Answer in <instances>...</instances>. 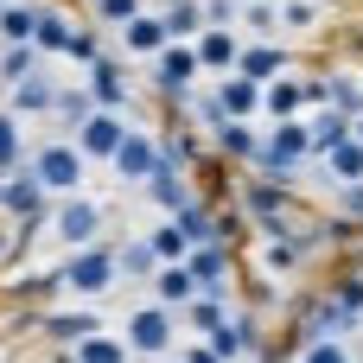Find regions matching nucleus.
<instances>
[{"label":"nucleus","instance_id":"1","mask_svg":"<svg viewBox=\"0 0 363 363\" xmlns=\"http://www.w3.org/2000/svg\"><path fill=\"white\" fill-rule=\"evenodd\" d=\"M26 166H32V179H38L51 198H77V191L89 185V153H83L70 134H51V128H45V140L32 147Z\"/></svg>","mask_w":363,"mask_h":363},{"label":"nucleus","instance_id":"2","mask_svg":"<svg viewBox=\"0 0 363 363\" xmlns=\"http://www.w3.org/2000/svg\"><path fill=\"white\" fill-rule=\"evenodd\" d=\"M198 77H204L198 45H166V51L147 64V96L166 102V108H185V102L198 96Z\"/></svg>","mask_w":363,"mask_h":363},{"label":"nucleus","instance_id":"3","mask_svg":"<svg viewBox=\"0 0 363 363\" xmlns=\"http://www.w3.org/2000/svg\"><path fill=\"white\" fill-rule=\"evenodd\" d=\"M57 268H64V294H70V300H108V294L121 287L115 236H108V242H96V249H70Z\"/></svg>","mask_w":363,"mask_h":363},{"label":"nucleus","instance_id":"4","mask_svg":"<svg viewBox=\"0 0 363 363\" xmlns=\"http://www.w3.org/2000/svg\"><path fill=\"white\" fill-rule=\"evenodd\" d=\"M51 236H57L64 249H96V242H108V204L89 198V191L57 198V204H51Z\"/></svg>","mask_w":363,"mask_h":363},{"label":"nucleus","instance_id":"5","mask_svg":"<svg viewBox=\"0 0 363 363\" xmlns=\"http://www.w3.org/2000/svg\"><path fill=\"white\" fill-rule=\"evenodd\" d=\"M172 332H179V313H172V306H160V300L134 306V313H128V325H121L128 351H134L140 363H166V357H172Z\"/></svg>","mask_w":363,"mask_h":363},{"label":"nucleus","instance_id":"6","mask_svg":"<svg viewBox=\"0 0 363 363\" xmlns=\"http://www.w3.org/2000/svg\"><path fill=\"white\" fill-rule=\"evenodd\" d=\"M313 160V121L306 115H294V121H274L268 128V153H262V166L255 172H268V179H300V166Z\"/></svg>","mask_w":363,"mask_h":363},{"label":"nucleus","instance_id":"7","mask_svg":"<svg viewBox=\"0 0 363 363\" xmlns=\"http://www.w3.org/2000/svg\"><path fill=\"white\" fill-rule=\"evenodd\" d=\"M166 166V147H160V128H128V140H121V153H115V185H128V191H147V179Z\"/></svg>","mask_w":363,"mask_h":363},{"label":"nucleus","instance_id":"8","mask_svg":"<svg viewBox=\"0 0 363 363\" xmlns=\"http://www.w3.org/2000/svg\"><path fill=\"white\" fill-rule=\"evenodd\" d=\"M19 325H26V332H38L45 345H64V351H70V345H83V338H96V332H102V300H96V306H77V313L32 306Z\"/></svg>","mask_w":363,"mask_h":363},{"label":"nucleus","instance_id":"9","mask_svg":"<svg viewBox=\"0 0 363 363\" xmlns=\"http://www.w3.org/2000/svg\"><path fill=\"white\" fill-rule=\"evenodd\" d=\"M83 89L96 96V108L128 115V108H134V77H128V57H121V51H102V57L83 70Z\"/></svg>","mask_w":363,"mask_h":363},{"label":"nucleus","instance_id":"10","mask_svg":"<svg viewBox=\"0 0 363 363\" xmlns=\"http://www.w3.org/2000/svg\"><path fill=\"white\" fill-rule=\"evenodd\" d=\"M128 128H134L128 115H115V108H96V115H89V121H83V128L70 134V140H77V147L89 153V166H115V153H121Z\"/></svg>","mask_w":363,"mask_h":363},{"label":"nucleus","instance_id":"11","mask_svg":"<svg viewBox=\"0 0 363 363\" xmlns=\"http://www.w3.org/2000/svg\"><path fill=\"white\" fill-rule=\"evenodd\" d=\"M211 351L223 363H262L268 357V351H262V319H255L249 306H236V313L223 319V332L211 338Z\"/></svg>","mask_w":363,"mask_h":363},{"label":"nucleus","instance_id":"12","mask_svg":"<svg viewBox=\"0 0 363 363\" xmlns=\"http://www.w3.org/2000/svg\"><path fill=\"white\" fill-rule=\"evenodd\" d=\"M57 96H64V83H57V77H51V64H45L38 77H26V83H13L0 108H13L19 121H45V128H51V108H57Z\"/></svg>","mask_w":363,"mask_h":363},{"label":"nucleus","instance_id":"13","mask_svg":"<svg viewBox=\"0 0 363 363\" xmlns=\"http://www.w3.org/2000/svg\"><path fill=\"white\" fill-rule=\"evenodd\" d=\"M57 198L32 179V166H19V172H6V185H0V217L6 223H32V217H45Z\"/></svg>","mask_w":363,"mask_h":363},{"label":"nucleus","instance_id":"14","mask_svg":"<svg viewBox=\"0 0 363 363\" xmlns=\"http://www.w3.org/2000/svg\"><path fill=\"white\" fill-rule=\"evenodd\" d=\"M166 45H172V32H166V19H160L153 6H147V13H134V19L115 32V51H121V57H147V64H153Z\"/></svg>","mask_w":363,"mask_h":363},{"label":"nucleus","instance_id":"15","mask_svg":"<svg viewBox=\"0 0 363 363\" xmlns=\"http://www.w3.org/2000/svg\"><path fill=\"white\" fill-rule=\"evenodd\" d=\"M211 147L223 153V160H236V166H262V153H268V134L255 128V121H223L217 134H211Z\"/></svg>","mask_w":363,"mask_h":363},{"label":"nucleus","instance_id":"16","mask_svg":"<svg viewBox=\"0 0 363 363\" xmlns=\"http://www.w3.org/2000/svg\"><path fill=\"white\" fill-rule=\"evenodd\" d=\"M115 268H121V287H153V274H160L166 262L153 255V242H147V230H140V236H115Z\"/></svg>","mask_w":363,"mask_h":363},{"label":"nucleus","instance_id":"17","mask_svg":"<svg viewBox=\"0 0 363 363\" xmlns=\"http://www.w3.org/2000/svg\"><path fill=\"white\" fill-rule=\"evenodd\" d=\"M191 198H198V179H191V172H179V166H160V172L147 179V204H153L160 217H179Z\"/></svg>","mask_w":363,"mask_h":363},{"label":"nucleus","instance_id":"18","mask_svg":"<svg viewBox=\"0 0 363 363\" xmlns=\"http://www.w3.org/2000/svg\"><path fill=\"white\" fill-rule=\"evenodd\" d=\"M230 255L236 249H223V242H204V249H191V274H198V294H217V300H236V287H230Z\"/></svg>","mask_w":363,"mask_h":363},{"label":"nucleus","instance_id":"19","mask_svg":"<svg viewBox=\"0 0 363 363\" xmlns=\"http://www.w3.org/2000/svg\"><path fill=\"white\" fill-rule=\"evenodd\" d=\"M236 57H242V32H223V26H204V32H198V64H204V77H230Z\"/></svg>","mask_w":363,"mask_h":363},{"label":"nucleus","instance_id":"20","mask_svg":"<svg viewBox=\"0 0 363 363\" xmlns=\"http://www.w3.org/2000/svg\"><path fill=\"white\" fill-rule=\"evenodd\" d=\"M217 96H223L230 121H255V115H262V102H268V83H255V77L230 70V77H217Z\"/></svg>","mask_w":363,"mask_h":363},{"label":"nucleus","instance_id":"21","mask_svg":"<svg viewBox=\"0 0 363 363\" xmlns=\"http://www.w3.org/2000/svg\"><path fill=\"white\" fill-rule=\"evenodd\" d=\"M0 294H6V300H19V306H51V300L64 294V268H32V274H13V281H0Z\"/></svg>","mask_w":363,"mask_h":363},{"label":"nucleus","instance_id":"22","mask_svg":"<svg viewBox=\"0 0 363 363\" xmlns=\"http://www.w3.org/2000/svg\"><path fill=\"white\" fill-rule=\"evenodd\" d=\"M287 51L274 45V38H242V57H236V70L242 77H255V83H274V77H287Z\"/></svg>","mask_w":363,"mask_h":363},{"label":"nucleus","instance_id":"23","mask_svg":"<svg viewBox=\"0 0 363 363\" xmlns=\"http://www.w3.org/2000/svg\"><path fill=\"white\" fill-rule=\"evenodd\" d=\"M255 268H262L268 281H287V274L306 268V249L287 242V236H255Z\"/></svg>","mask_w":363,"mask_h":363},{"label":"nucleus","instance_id":"24","mask_svg":"<svg viewBox=\"0 0 363 363\" xmlns=\"http://www.w3.org/2000/svg\"><path fill=\"white\" fill-rule=\"evenodd\" d=\"M306 102H313V77H274V83H268V102H262V115L294 121V115H306Z\"/></svg>","mask_w":363,"mask_h":363},{"label":"nucleus","instance_id":"25","mask_svg":"<svg viewBox=\"0 0 363 363\" xmlns=\"http://www.w3.org/2000/svg\"><path fill=\"white\" fill-rule=\"evenodd\" d=\"M147 6L166 19L172 45H198V32H204V0H147Z\"/></svg>","mask_w":363,"mask_h":363},{"label":"nucleus","instance_id":"26","mask_svg":"<svg viewBox=\"0 0 363 363\" xmlns=\"http://www.w3.org/2000/svg\"><path fill=\"white\" fill-rule=\"evenodd\" d=\"M287 363H351V338H332V332H294Z\"/></svg>","mask_w":363,"mask_h":363},{"label":"nucleus","instance_id":"27","mask_svg":"<svg viewBox=\"0 0 363 363\" xmlns=\"http://www.w3.org/2000/svg\"><path fill=\"white\" fill-rule=\"evenodd\" d=\"M70 38H77V19H70L57 0H45V6H38V38H32V45H38L45 57H64Z\"/></svg>","mask_w":363,"mask_h":363},{"label":"nucleus","instance_id":"28","mask_svg":"<svg viewBox=\"0 0 363 363\" xmlns=\"http://www.w3.org/2000/svg\"><path fill=\"white\" fill-rule=\"evenodd\" d=\"M153 300H160V306H172V313H185V306L198 300V274H191L185 262H166V268L153 274Z\"/></svg>","mask_w":363,"mask_h":363},{"label":"nucleus","instance_id":"29","mask_svg":"<svg viewBox=\"0 0 363 363\" xmlns=\"http://www.w3.org/2000/svg\"><path fill=\"white\" fill-rule=\"evenodd\" d=\"M230 313H236V300H217V294H198V300H191V306H185L179 319H185V332H191V338H217Z\"/></svg>","mask_w":363,"mask_h":363},{"label":"nucleus","instance_id":"30","mask_svg":"<svg viewBox=\"0 0 363 363\" xmlns=\"http://www.w3.org/2000/svg\"><path fill=\"white\" fill-rule=\"evenodd\" d=\"M89 115H96V96H89L83 83H64V96H57V108H51V134H77Z\"/></svg>","mask_w":363,"mask_h":363},{"label":"nucleus","instance_id":"31","mask_svg":"<svg viewBox=\"0 0 363 363\" xmlns=\"http://www.w3.org/2000/svg\"><path fill=\"white\" fill-rule=\"evenodd\" d=\"M306 121H313V160H332V153L351 140V128H357V121L338 115V108H319V115H306Z\"/></svg>","mask_w":363,"mask_h":363},{"label":"nucleus","instance_id":"32","mask_svg":"<svg viewBox=\"0 0 363 363\" xmlns=\"http://www.w3.org/2000/svg\"><path fill=\"white\" fill-rule=\"evenodd\" d=\"M64 363H140L128 351V338L121 332H96V338H83V345H70V357Z\"/></svg>","mask_w":363,"mask_h":363},{"label":"nucleus","instance_id":"33","mask_svg":"<svg viewBox=\"0 0 363 363\" xmlns=\"http://www.w3.org/2000/svg\"><path fill=\"white\" fill-rule=\"evenodd\" d=\"M51 57L38 51V45H0V89H13V83H26V77H38Z\"/></svg>","mask_w":363,"mask_h":363},{"label":"nucleus","instance_id":"34","mask_svg":"<svg viewBox=\"0 0 363 363\" xmlns=\"http://www.w3.org/2000/svg\"><path fill=\"white\" fill-rule=\"evenodd\" d=\"M32 160V140H26V121L13 115V108H0V179L6 172H19Z\"/></svg>","mask_w":363,"mask_h":363},{"label":"nucleus","instance_id":"35","mask_svg":"<svg viewBox=\"0 0 363 363\" xmlns=\"http://www.w3.org/2000/svg\"><path fill=\"white\" fill-rule=\"evenodd\" d=\"M147 242H153V255H160V262H191V249H198V242L179 230V217H160V223H147Z\"/></svg>","mask_w":363,"mask_h":363},{"label":"nucleus","instance_id":"36","mask_svg":"<svg viewBox=\"0 0 363 363\" xmlns=\"http://www.w3.org/2000/svg\"><path fill=\"white\" fill-rule=\"evenodd\" d=\"M38 6H45V0H13V6L0 13V45H32V38H38Z\"/></svg>","mask_w":363,"mask_h":363},{"label":"nucleus","instance_id":"37","mask_svg":"<svg viewBox=\"0 0 363 363\" xmlns=\"http://www.w3.org/2000/svg\"><path fill=\"white\" fill-rule=\"evenodd\" d=\"M185 121H191V128H198L204 140H211V134H217V128L230 121V108H223V96H217V83H211V89H198V96L185 102Z\"/></svg>","mask_w":363,"mask_h":363},{"label":"nucleus","instance_id":"38","mask_svg":"<svg viewBox=\"0 0 363 363\" xmlns=\"http://www.w3.org/2000/svg\"><path fill=\"white\" fill-rule=\"evenodd\" d=\"M102 51H115V45H108V26H96V19H77V38H70V51H64V57L89 70Z\"/></svg>","mask_w":363,"mask_h":363},{"label":"nucleus","instance_id":"39","mask_svg":"<svg viewBox=\"0 0 363 363\" xmlns=\"http://www.w3.org/2000/svg\"><path fill=\"white\" fill-rule=\"evenodd\" d=\"M281 6V38H306L325 19V0H274Z\"/></svg>","mask_w":363,"mask_h":363},{"label":"nucleus","instance_id":"40","mask_svg":"<svg viewBox=\"0 0 363 363\" xmlns=\"http://www.w3.org/2000/svg\"><path fill=\"white\" fill-rule=\"evenodd\" d=\"M179 230H185L198 249H204V242H217V204H211V198H191V204L179 211Z\"/></svg>","mask_w":363,"mask_h":363},{"label":"nucleus","instance_id":"41","mask_svg":"<svg viewBox=\"0 0 363 363\" xmlns=\"http://www.w3.org/2000/svg\"><path fill=\"white\" fill-rule=\"evenodd\" d=\"M313 166H325V172H332V185H357V179H363V140L351 134L332 160H313Z\"/></svg>","mask_w":363,"mask_h":363},{"label":"nucleus","instance_id":"42","mask_svg":"<svg viewBox=\"0 0 363 363\" xmlns=\"http://www.w3.org/2000/svg\"><path fill=\"white\" fill-rule=\"evenodd\" d=\"M242 38H281V6L274 0H249L242 6Z\"/></svg>","mask_w":363,"mask_h":363},{"label":"nucleus","instance_id":"43","mask_svg":"<svg viewBox=\"0 0 363 363\" xmlns=\"http://www.w3.org/2000/svg\"><path fill=\"white\" fill-rule=\"evenodd\" d=\"M325 287H332V300H338V306H345L351 319H363V274H357V268H338V274H332Z\"/></svg>","mask_w":363,"mask_h":363},{"label":"nucleus","instance_id":"44","mask_svg":"<svg viewBox=\"0 0 363 363\" xmlns=\"http://www.w3.org/2000/svg\"><path fill=\"white\" fill-rule=\"evenodd\" d=\"M134 13H147V0H89V19H96V26H108V32H121Z\"/></svg>","mask_w":363,"mask_h":363},{"label":"nucleus","instance_id":"45","mask_svg":"<svg viewBox=\"0 0 363 363\" xmlns=\"http://www.w3.org/2000/svg\"><path fill=\"white\" fill-rule=\"evenodd\" d=\"M204 26H223V32H242V0H204Z\"/></svg>","mask_w":363,"mask_h":363},{"label":"nucleus","instance_id":"46","mask_svg":"<svg viewBox=\"0 0 363 363\" xmlns=\"http://www.w3.org/2000/svg\"><path fill=\"white\" fill-rule=\"evenodd\" d=\"M338 217H351V223L363 230V179L357 185H338Z\"/></svg>","mask_w":363,"mask_h":363},{"label":"nucleus","instance_id":"47","mask_svg":"<svg viewBox=\"0 0 363 363\" xmlns=\"http://www.w3.org/2000/svg\"><path fill=\"white\" fill-rule=\"evenodd\" d=\"M179 357H185V363H223L217 351H211V338H191V345H185Z\"/></svg>","mask_w":363,"mask_h":363},{"label":"nucleus","instance_id":"48","mask_svg":"<svg viewBox=\"0 0 363 363\" xmlns=\"http://www.w3.org/2000/svg\"><path fill=\"white\" fill-rule=\"evenodd\" d=\"M351 134H357V140H363V121H357V128H351Z\"/></svg>","mask_w":363,"mask_h":363},{"label":"nucleus","instance_id":"49","mask_svg":"<svg viewBox=\"0 0 363 363\" xmlns=\"http://www.w3.org/2000/svg\"><path fill=\"white\" fill-rule=\"evenodd\" d=\"M6 6H13V0H0V13H6Z\"/></svg>","mask_w":363,"mask_h":363},{"label":"nucleus","instance_id":"50","mask_svg":"<svg viewBox=\"0 0 363 363\" xmlns=\"http://www.w3.org/2000/svg\"><path fill=\"white\" fill-rule=\"evenodd\" d=\"M166 363H185V357H166Z\"/></svg>","mask_w":363,"mask_h":363},{"label":"nucleus","instance_id":"51","mask_svg":"<svg viewBox=\"0 0 363 363\" xmlns=\"http://www.w3.org/2000/svg\"><path fill=\"white\" fill-rule=\"evenodd\" d=\"M83 6H89V0H83Z\"/></svg>","mask_w":363,"mask_h":363}]
</instances>
